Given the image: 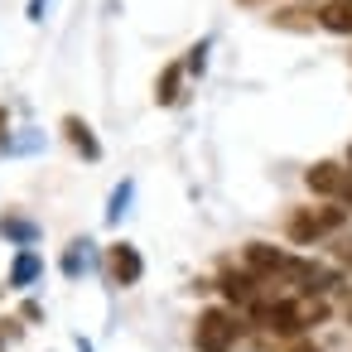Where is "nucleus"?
Segmentation results:
<instances>
[{
	"instance_id": "14",
	"label": "nucleus",
	"mask_w": 352,
	"mask_h": 352,
	"mask_svg": "<svg viewBox=\"0 0 352 352\" xmlns=\"http://www.w3.org/2000/svg\"><path fill=\"white\" fill-rule=\"evenodd\" d=\"M78 246H82V241H73V251L63 256V270H68V275H78V265H82V251H78Z\"/></svg>"
},
{
	"instance_id": "9",
	"label": "nucleus",
	"mask_w": 352,
	"mask_h": 352,
	"mask_svg": "<svg viewBox=\"0 0 352 352\" xmlns=\"http://www.w3.org/2000/svg\"><path fill=\"white\" fill-rule=\"evenodd\" d=\"M63 131H68V140H73V145H78L87 160H97V155H102V145H97V135H92V126H87V121L68 116V121H63Z\"/></svg>"
},
{
	"instance_id": "10",
	"label": "nucleus",
	"mask_w": 352,
	"mask_h": 352,
	"mask_svg": "<svg viewBox=\"0 0 352 352\" xmlns=\"http://www.w3.org/2000/svg\"><path fill=\"white\" fill-rule=\"evenodd\" d=\"M222 294L236 299V304H251L256 299V275H222Z\"/></svg>"
},
{
	"instance_id": "4",
	"label": "nucleus",
	"mask_w": 352,
	"mask_h": 352,
	"mask_svg": "<svg viewBox=\"0 0 352 352\" xmlns=\"http://www.w3.org/2000/svg\"><path fill=\"white\" fill-rule=\"evenodd\" d=\"M107 265H111V280H116V285H135V280L145 275L140 251H135V246H126V241H116V246L107 251Z\"/></svg>"
},
{
	"instance_id": "8",
	"label": "nucleus",
	"mask_w": 352,
	"mask_h": 352,
	"mask_svg": "<svg viewBox=\"0 0 352 352\" xmlns=\"http://www.w3.org/2000/svg\"><path fill=\"white\" fill-rule=\"evenodd\" d=\"M318 25L333 30V34H352V0H328L318 10Z\"/></svg>"
},
{
	"instance_id": "12",
	"label": "nucleus",
	"mask_w": 352,
	"mask_h": 352,
	"mask_svg": "<svg viewBox=\"0 0 352 352\" xmlns=\"http://www.w3.org/2000/svg\"><path fill=\"white\" fill-rule=\"evenodd\" d=\"M179 73H184V68H179V63H174V68H164V78H160V82H155V97H160V102H164V107H169V102H174V97H179Z\"/></svg>"
},
{
	"instance_id": "5",
	"label": "nucleus",
	"mask_w": 352,
	"mask_h": 352,
	"mask_svg": "<svg viewBox=\"0 0 352 352\" xmlns=\"http://www.w3.org/2000/svg\"><path fill=\"white\" fill-rule=\"evenodd\" d=\"M309 188L323 193V198H342V188H347V169L333 164V160H323V164L309 169Z\"/></svg>"
},
{
	"instance_id": "1",
	"label": "nucleus",
	"mask_w": 352,
	"mask_h": 352,
	"mask_svg": "<svg viewBox=\"0 0 352 352\" xmlns=\"http://www.w3.org/2000/svg\"><path fill=\"white\" fill-rule=\"evenodd\" d=\"M236 333H241V323H236L227 309H203L198 323H193V342H198V352H227V347L236 342Z\"/></svg>"
},
{
	"instance_id": "11",
	"label": "nucleus",
	"mask_w": 352,
	"mask_h": 352,
	"mask_svg": "<svg viewBox=\"0 0 352 352\" xmlns=\"http://www.w3.org/2000/svg\"><path fill=\"white\" fill-rule=\"evenodd\" d=\"M34 275H39V256H34V251H20V261H15V270H10V285L25 289Z\"/></svg>"
},
{
	"instance_id": "13",
	"label": "nucleus",
	"mask_w": 352,
	"mask_h": 352,
	"mask_svg": "<svg viewBox=\"0 0 352 352\" xmlns=\"http://www.w3.org/2000/svg\"><path fill=\"white\" fill-rule=\"evenodd\" d=\"M0 232H10V236H20V241H30V236H34V227H30V222H20V217L0 222Z\"/></svg>"
},
{
	"instance_id": "17",
	"label": "nucleus",
	"mask_w": 352,
	"mask_h": 352,
	"mask_svg": "<svg viewBox=\"0 0 352 352\" xmlns=\"http://www.w3.org/2000/svg\"><path fill=\"white\" fill-rule=\"evenodd\" d=\"M347 318H352V304H347Z\"/></svg>"
},
{
	"instance_id": "6",
	"label": "nucleus",
	"mask_w": 352,
	"mask_h": 352,
	"mask_svg": "<svg viewBox=\"0 0 352 352\" xmlns=\"http://www.w3.org/2000/svg\"><path fill=\"white\" fill-rule=\"evenodd\" d=\"M285 275H289V280H299V289H309V294H314V289H328V285L338 280L333 270H323V265H314V261H289V265H285Z\"/></svg>"
},
{
	"instance_id": "2",
	"label": "nucleus",
	"mask_w": 352,
	"mask_h": 352,
	"mask_svg": "<svg viewBox=\"0 0 352 352\" xmlns=\"http://www.w3.org/2000/svg\"><path fill=\"white\" fill-rule=\"evenodd\" d=\"M342 227V208H304L289 217V236L294 241H318L323 232H338Z\"/></svg>"
},
{
	"instance_id": "7",
	"label": "nucleus",
	"mask_w": 352,
	"mask_h": 352,
	"mask_svg": "<svg viewBox=\"0 0 352 352\" xmlns=\"http://www.w3.org/2000/svg\"><path fill=\"white\" fill-rule=\"evenodd\" d=\"M246 265H251V270H270V275H275V270H285V265H289V256H285V251H275V246H265V241H251V246H246Z\"/></svg>"
},
{
	"instance_id": "3",
	"label": "nucleus",
	"mask_w": 352,
	"mask_h": 352,
	"mask_svg": "<svg viewBox=\"0 0 352 352\" xmlns=\"http://www.w3.org/2000/svg\"><path fill=\"white\" fill-rule=\"evenodd\" d=\"M256 318H261L270 333H285V338H294V333H304V328H309L304 304H261V309H256Z\"/></svg>"
},
{
	"instance_id": "15",
	"label": "nucleus",
	"mask_w": 352,
	"mask_h": 352,
	"mask_svg": "<svg viewBox=\"0 0 352 352\" xmlns=\"http://www.w3.org/2000/svg\"><path fill=\"white\" fill-rule=\"evenodd\" d=\"M333 251H338V261H347V265H352V236H342Z\"/></svg>"
},
{
	"instance_id": "16",
	"label": "nucleus",
	"mask_w": 352,
	"mask_h": 352,
	"mask_svg": "<svg viewBox=\"0 0 352 352\" xmlns=\"http://www.w3.org/2000/svg\"><path fill=\"white\" fill-rule=\"evenodd\" d=\"M289 352H318V347H314V342H294Z\"/></svg>"
}]
</instances>
